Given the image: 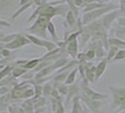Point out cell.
Masks as SVG:
<instances>
[{
  "instance_id": "6da1fadb",
  "label": "cell",
  "mask_w": 125,
  "mask_h": 113,
  "mask_svg": "<svg viewBox=\"0 0 125 113\" xmlns=\"http://www.w3.org/2000/svg\"><path fill=\"white\" fill-rule=\"evenodd\" d=\"M117 9H119L118 6H115V5H112V4H108L106 7L101 8V9L95 10V11H92L85 12L83 14V17H82L83 25H89V24L93 23L95 21L99 20L101 17H103L106 13L113 11V10H117Z\"/></svg>"
},
{
  "instance_id": "7a4b0ae2",
  "label": "cell",
  "mask_w": 125,
  "mask_h": 113,
  "mask_svg": "<svg viewBox=\"0 0 125 113\" xmlns=\"http://www.w3.org/2000/svg\"><path fill=\"white\" fill-rule=\"evenodd\" d=\"M51 19H49L48 17H46L44 15H40L39 18L33 23L32 26L28 27L26 29V31L30 32V34L35 35L37 37L46 39L47 38L46 32L48 31L47 30V25H48Z\"/></svg>"
},
{
  "instance_id": "3957f363",
  "label": "cell",
  "mask_w": 125,
  "mask_h": 113,
  "mask_svg": "<svg viewBox=\"0 0 125 113\" xmlns=\"http://www.w3.org/2000/svg\"><path fill=\"white\" fill-rule=\"evenodd\" d=\"M32 43L27 39V37L25 35H22V34H19L17 38L9 43V44H2L0 43V49H3V48H6V49H10V50H15V49H19L23 46H25L27 44H31Z\"/></svg>"
},
{
  "instance_id": "277c9868",
  "label": "cell",
  "mask_w": 125,
  "mask_h": 113,
  "mask_svg": "<svg viewBox=\"0 0 125 113\" xmlns=\"http://www.w3.org/2000/svg\"><path fill=\"white\" fill-rule=\"evenodd\" d=\"M109 90L112 93L113 108H117L125 102V87H114L109 86Z\"/></svg>"
},
{
  "instance_id": "5b68a950",
  "label": "cell",
  "mask_w": 125,
  "mask_h": 113,
  "mask_svg": "<svg viewBox=\"0 0 125 113\" xmlns=\"http://www.w3.org/2000/svg\"><path fill=\"white\" fill-rule=\"evenodd\" d=\"M122 14H123V13L121 12L120 10H116V11H110V12L106 13L105 15H104L103 17H101V18L99 19V22L101 23V25H103L107 31H108V30L110 29L111 25H112L113 22H114L115 20H117L119 17H120Z\"/></svg>"
},
{
  "instance_id": "8992f818",
  "label": "cell",
  "mask_w": 125,
  "mask_h": 113,
  "mask_svg": "<svg viewBox=\"0 0 125 113\" xmlns=\"http://www.w3.org/2000/svg\"><path fill=\"white\" fill-rule=\"evenodd\" d=\"M80 99L83 101V103L88 107V109H90L93 113H99L101 111V107L103 106V102L98 100H93L88 97L86 94L82 91L80 93Z\"/></svg>"
},
{
  "instance_id": "52a82bcc",
  "label": "cell",
  "mask_w": 125,
  "mask_h": 113,
  "mask_svg": "<svg viewBox=\"0 0 125 113\" xmlns=\"http://www.w3.org/2000/svg\"><path fill=\"white\" fill-rule=\"evenodd\" d=\"M82 91L86 94L88 97H89L90 99H93V100H98V101H103L104 99H107L109 97L108 94H104L100 93V92H97L93 90L92 89H90L88 87V85H84L82 84Z\"/></svg>"
},
{
  "instance_id": "ba28073f",
  "label": "cell",
  "mask_w": 125,
  "mask_h": 113,
  "mask_svg": "<svg viewBox=\"0 0 125 113\" xmlns=\"http://www.w3.org/2000/svg\"><path fill=\"white\" fill-rule=\"evenodd\" d=\"M66 43V52L67 54L71 56L73 59H77L78 56V40L74 39L69 42H65Z\"/></svg>"
},
{
  "instance_id": "9c48e42d",
  "label": "cell",
  "mask_w": 125,
  "mask_h": 113,
  "mask_svg": "<svg viewBox=\"0 0 125 113\" xmlns=\"http://www.w3.org/2000/svg\"><path fill=\"white\" fill-rule=\"evenodd\" d=\"M107 64H108V60L106 58H104L98 63V65H96V82L98 81L102 77V75L104 74V71L106 69Z\"/></svg>"
},
{
  "instance_id": "30bf717a",
  "label": "cell",
  "mask_w": 125,
  "mask_h": 113,
  "mask_svg": "<svg viewBox=\"0 0 125 113\" xmlns=\"http://www.w3.org/2000/svg\"><path fill=\"white\" fill-rule=\"evenodd\" d=\"M86 77L89 83L96 82V65H89V63H87Z\"/></svg>"
},
{
  "instance_id": "8fae6325",
  "label": "cell",
  "mask_w": 125,
  "mask_h": 113,
  "mask_svg": "<svg viewBox=\"0 0 125 113\" xmlns=\"http://www.w3.org/2000/svg\"><path fill=\"white\" fill-rule=\"evenodd\" d=\"M80 94V89L79 87L77 86V84L76 85H70L69 86V92H68V96H67V102L69 103L70 101L72 100V99H73L74 97L76 96H78Z\"/></svg>"
},
{
  "instance_id": "7c38bea8",
  "label": "cell",
  "mask_w": 125,
  "mask_h": 113,
  "mask_svg": "<svg viewBox=\"0 0 125 113\" xmlns=\"http://www.w3.org/2000/svg\"><path fill=\"white\" fill-rule=\"evenodd\" d=\"M108 43H109V46H116V47H119V49H125V41L120 40L119 38L109 37Z\"/></svg>"
},
{
  "instance_id": "4fadbf2b",
  "label": "cell",
  "mask_w": 125,
  "mask_h": 113,
  "mask_svg": "<svg viewBox=\"0 0 125 113\" xmlns=\"http://www.w3.org/2000/svg\"><path fill=\"white\" fill-rule=\"evenodd\" d=\"M66 23L68 24V25L71 28H74L77 25V17L75 16L73 11H72L71 10L68 11L67 15H66Z\"/></svg>"
},
{
  "instance_id": "5bb4252c",
  "label": "cell",
  "mask_w": 125,
  "mask_h": 113,
  "mask_svg": "<svg viewBox=\"0 0 125 113\" xmlns=\"http://www.w3.org/2000/svg\"><path fill=\"white\" fill-rule=\"evenodd\" d=\"M108 4H104V3H101V2H95V3H91V4H88L87 7L85 9H83V12H88V11H92L95 10H98L101 8H104V7H106Z\"/></svg>"
},
{
  "instance_id": "9a60e30c",
  "label": "cell",
  "mask_w": 125,
  "mask_h": 113,
  "mask_svg": "<svg viewBox=\"0 0 125 113\" xmlns=\"http://www.w3.org/2000/svg\"><path fill=\"white\" fill-rule=\"evenodd\" d=\"M22 107L24 108L25 113H34L35 112V107L33 104L32 99H27L25 102H23L22 104Z\"/></svg>"
},
{
  "instance_id": "2e32d148",
  "label": "cell",
  "mask_w": 125,
  "mask_h": 113,
  "mask_svg": "<svg viewBox=\"0 0 125 113\" xmlns=\"http://www.w3.org/2000/svg\"><path fill=\"white\" fill-rule=\"evenodd\" d=\"M47 2H48V1H47ZM47 2H46V3H47ZM46 3H45V4H46ZM45 4L42 5V6L37 7V9H36V10L33 11V13L29 16V18H28V20H27V23H31V22H33V21H36V20L39 18V16L41 15V13H42V10H43Z\"/></svg>"
},
{
  "instance_id": "e0dca14e",
  "label": "cell",
  "mask_w": 125,
  "mask_h": 113,
  "mask_svg": "<svg viewBox=\"0 0 125 113\" xmlns=\"http://www.w3.org/2000/svg\"><path fill=\"white\" fill-rule=\"evenodd\" d=\"M73 110L72 113H82L83 109H82V106L80 105V95L74 97L73 99Z\"/></svg>"
},
{
  "instance_id": "ac0fdd59",
  "label": "cell",
  "mask_w": 125,
  "mask_h": 113,
  "mask_svg": "<svg viewBox=\"0 0 125 113\" xmlns=\"http://www.w3.org/2000/svg\"><path fill=\"white\" fill-rule=\"evenodd\" d=\"M33 4H34V2H33V1H31V2H29L28 4H25V5H24V6L20 7L18 10H17L16 11H14V13L11 15V18H12V19L17 18V17H18V16H20V15H21L23 12H25L27 9H29V8H30Z\"/></svg>"
},
{
  "instance_id": "d6986e66",
  "label": "cell",
  "mask_w": 125,
  "mask_h": 113,
  "mask_svg": "<svg viewBox=\"0 0 125 113\" xmlns=\"http://www.w3.org/2000/svg\"><path fill=\"white\" fill-rule=\"evenodd\" d=\"M18 35H19V33H12V34H8V35H3V34H1L0 43H2V44H9V43L14 41V40L17 38Z\"/></svg>"
},
{
  "instance_id": "ffe728a7",
  "label": "cell",
  "mask_w": 125,
  "mask_h": 113,
  "mask_svg": "<svg viewBox=\"0 0 125 113\" xmlns=\"http://www.w3.org/2000/svg\"><path fill=\"white\" fill-rule=\"evenodd\" d=\"M42 61V57H40V58H34V59H31V60H28V62L25 64L24 68L26 70H34Z\"/></svg>"
},
{
  "instance_id": "44dd1931",
  "label": "cell",
  "mask_w": 125,
  "mask_h": 113,
  "mask_svg": "<svg viewBox=\"0 0 125 113\" xmlns=\"http://www.w3.org/2000/svg\"><path fill=\"white\" fill-rule=\"evenodd\" d=\"M27 71H28V70L25 69V68H23V67H20V66H14V67H13L11 75H12V76H14L15 78H18V77H22V76L25 75Z\"/></svg>"
},
{
  "instance_id": "7402d4cb",
  "label": "cell",
  "mask_w": 125,
  "mask_h": 113,
  "mask_svg": "<svg viewBox=\"0 0 125 113\" xmlns=\"http://www.w3.org/2000/svg\"><path fill=\"white\" fill-rule=\"evenodd\" d=\"M31 99H32V101H33L35 109H36V108H39V107H45V104H46V97H44L43 95H42V96H40V97H38V98H31Z\"/></svg>"
},
{
  "instance_id": "603a6c76",
  "label": "cell",
  "mask_w": 125,
  "mask_h": 113,
  "mask_svg": "<svg viewBox=\"0 0 125 113\" xmlns=\"http://www.w3.org/2000/svg\"><path fill=\"white\" fill-rule=\"evenodd\" d=\"M47 30H48V32L51 34V37L53 38V41H54L55 43H57V42H58V37H57V35H56L55 25H54V23H53L52 21H50L48 25H47Z\"/></svg>"
},
{
  "instance_id": "cb8c5ba5",
  "label": "cell",
  "mask_w": 125,
  "mask_h": 113,
  "mask_svg": "<svg viewBox=\"0 0 125 113\" xmlns=\"http://www.w3.org/2000/svg\"><path fill=\"white\" fill-rule=\"evenodd\" d=\"M78 72H79V71H78V67H75L74 69L72 70V72L70 73V75H69V76H68V78H67L66 82H65V84L68 85V86L74 84L75 77H76V75H77Z\"/></svg>"
},
{
  "instance_id": "d4e9b609",
  "label": "cell",
  "mask_w": 125,
  "mask_h": 113,
  "mask_svg": "<svg viewBox=\"0 0 125 113\" xmlns=\"http://www.w3.org/2000/svg\"><path fill=\"white\" fill-rule=\"evenodd\" d=\"M25 36L27 37V39H28L33 44L38 45V46H40V47H43L42 39H40L39 37L35 36V35H32V34H25Z\"/></svg>"
},
{
  "instance_id": "484cf974",
  "label": "cell",
  "mask_w": 125,
  "mask_h": 113,
  "mask_svg": "<svg viewBox=\"0 0 125 113\" xmlns=\"http://www.w3.org/2000/svg\"><path fill=\"white\" fill-rule=\"evenodd\" d=\"M120 50L119 47H116V46H110L109 47V50H108V53H107L106 56V59L109 61H113L114 57L116 56V55L118 54V52Z\"/></svg>"
},
{
  "instance_id": "4316f807",
  "label": "cell",
  "mask_w": 125,
  "mask_h": 113,
  "mask_svg": "<svg viewBox=\"0 0 125 113\" xmlns=\"http://www.w3.org/2000/svg\"><path fill=\"white\" fill-rule=\"evenodd\" d=\"M114 32H115L116 38H119L120 40L125 41V26L118 25V26L114 29Z\"/></svg>"
},
{
  "instance_id": "83f0119b",
  "label": "cell",
  "mask_w": 125,
  "mask_h": 113,
  "mask_svg": "<svg viewBox=\"0 0 125 113\" xmlns=\"http://www.w3.org/2000/svg\"><path fill=\"white\" fill-rule=\"evenodd\" d=\"M13 67H14V66H11V65H6V67L3 68V69L1 70V72H0V74H1L0 78H1V79H4L5 77L9 76V75L12 73Z\"/></svg>"
},
{
  "instance_id": "f1b7e54d",
  "label": "cell",
  "mask_w": 125,
  "mask_h": 113,
  "mask_svg": "<svg viewBox=\"0 0 125 113\" xmlns=\"http://www.w3.org/2000/svg\"><path fill=\"white\" fill-rule=\"evenodd\" d=\"M54 88H55V87H54L53 84H51V83H45L43 85V96L44 97H47V96L51 95Z\"/></svg>"
},
{
  "instance_id": "f546056e",
  "label": "cell",
  "mask_w": 125,
  "mask_h": 113,
  "mask_svg": "<svg viewBox=\"0 0 125 113\" xmlns=\"http://www.w3.org/2000/svg\"><path fill=\"white\" fill-rule=\"evenodd\" d=\"M65 1H66V3L68 4L70 10H71L72 11H73V13L75 14V16H76V17H78V14H79V9L75 6V4H74L75 0H65Z\"/></svg>"
},
{
  "instance_id": "4dcf8cb0",
  "label": "cell",
  "mask_w": 125,
  "mask_h": 113,
  "mask_svg": "<svg viewBox=\"0 0 125 113\" xmlns=\"http://www.w3.org/2000/svg\"><path fill=\"white\" fill-rule=\"evenodd\" d=\"M86 56H87V59L88 61H90L94 59L96 56H97V54H96V50L94 48H89L87 52H86Z\"/></svg>"
},
{
  "instance_id": "1f68e13d",
  "label": "cell",
  "mask_w": 125,
  "mask_h": 113,
  "mask_svg": "<svg viewBox=\"0 0 125 113\" xmlns=\"http://www.w3.org/2000/svg\"><path fill=\"white\" fill-rule=\"evenodd\" d=\"M56 89H57V90L59 91V93L61 94V95H67L68 92H69V86L66 85L65 83L59 85Z\"/></svg>"
},
{
  "instance_id": "d6a6232c",
  "label": "cell",
  "mask_w": 125,
  "mask_h": 113,
  "mask_svg": "<svg viewBox=\"0 0 125 113\" xmlns=\"http://www.w3.org/2000/svg\"><path fill=\"white\" fill-rule=\"evenodd\" d=\"M9 112L10 113H25L23 107H18L16 106H9Z\"/></svg>"
},
{
  "instance_id": "836d02e7",
  "label": "cell",
  "mask_w": 125,
  "mask_h": 113,
  "mask_svg": "<svg viewBox=\"0 0 125 113\" xmlns=\"http://www.w3.org/2000/svg\"><path fill=\"white\" fill-rule=\"evenodd\" d=\"M125 59V49H120L118 52V54L116 55V56L114 57L113 61H116V60H123Z\"/></svg>"
},
{
  "instance_id": "e575fe53",
  "label": "cell",
  "mask_w": 125,
  "mask_h": 113,
  "mask_svg": "<svg viewBox=\"0 0 125 113\" xmlns=\"http://www.w3.org/2000/svg\"><path fill=\"white\" fill-rule=\"evenodd\" d=\"M74 4L78 9H85V8L87 7V5H88V4L85 2V0H75Z\"/></svg>"
},
{
  "instance_id": "d590c367",
  "label": "cell",
  "mask_w": 125,
  "mask_h": 113,
  "mask_svg": "<svg viewBox=\"0 0 125 113\" xmlns=\"http://www.w3.org/2000/svg\"><path fill=\"white\" fill-rule=\"evenodd\" d=\"M51 96H52V98H54V99L60 100V93H59V91L57 90V89L56 88H54L53 91H52V93H51Z\"/></svg>"
},
{
  "instance_id": "8d00e7d4",
  "label": "cell",
  "mask_w": 125,
  "mask_h": 113,
  "mask_svg": "<svg viewBox=\"0 0 125 113\" xmlns=\"http://www.w3.org/2000/svg\"><path fill=\"white\" fill-rule=\"evenodd\" d=\"M10 49H6V48H3V49H1V56L2 57H4V58H8L9 56H10Z\"/></svg>"
},
{
  "instance_id": "74e56055",
  "label": "cell",
  "mask_w": 125,
  "mask_h": 113,
  "mask_svg": "<svg viewBox=\"0 0 125 113\" xmlns=\"http://www.w3.org/2000/svg\"><path fill=\"white\" fill-rule=\"evenodd\" d=\"M55 113H65V108H64V106H63V104L61 101L59 102L58 107H57V108H56V110Z\"/></svg>"
},
{
  "instance_id": "f35d334b",
  "label": "cell",
  "mask_w": 125,
  "mask_h": 113,
  "mask_svg": "<svg viewBox=\"0 0 125 113\" xmlns=\"http://www.w3.org/2000/svg\"><path fill=\"white\" fill-rule=\"evenodd\" d=\"M117 23L119 24V25H121V26H125V17L123 15H121L120 17L117 19Z\"/></svg>"
},
{
  "instance_id": "ab89813d",
  "label": "cell",
  "mask_w": 125,
  "mask_h": 113,
  "mask_svg": "<svg viewBox=\"0 0 125 113\" xmlns=\"http://www.w3.org/2000/svg\"><path fill=\"white\" fill-rule=\"evenodd\" d=\"M10 90L8 89V86H2L1 88H0V95L2 96V95H5V94L8 93V91H9Z\"/></svg>"
},
{
  "instance_id": "60d3db41",
  "label": "cell",
  "mask_w": 125,
  "mask_h": 113,
  "mask_svg": "<svg viewBox=\"0 0 125 113\" xmlns=\"http://www.w3.org/2000/svg\"><path fill=\"white\" fill-rule=\"evenodd\" d=\"M0 25H1V26H8V27H10V24L9 22H6L4 19H1V20H0Z\"/></svg>"
},
{
  "instance_id": "b9f144b4",
  "label": "cell",
  "mask_w": 125,
  "mask_h": 113,
  "mask_svg": "<svg viewBox=\"0 0 125 113\" xmlns=\"http://www.w3.org/2000/svg\"><path fill=\"white\" fill-rule=\"evenodd\" d=\"M33 0H20V2H19V7H22L25 5V4H28L29 2H31Z\"/></svg>"
},
{
  "instance_id": "7bdbcfd3",
  "label": "cell",
  "mask_w": 125,
  "mask_h": 113,
  "mask_svg": "<svg viewBox=\"0 0 125 113\" xmlns=\"http://www.w3.org/2000/svg\"><path fill=\"white\" fill-rule=\"evenodd\" d=\"M110 1H111V0H104L105 3H108V2H110Z\"/></svg>"
},
{
  "instance_id": "ee69618b",
  "label": "cell",
  "mask_w": 125,
  "mask_h": 113,
  "mask_svg": "<svg viewBox=\"0 0 125 113\" xmlns=\"http://www.w3.org/2000/svg\"><path fill=\"white\" fill-rule=\"evenodd\" d=\"M122 15H123V16H124V17H125V13H123V14H122Z\"/></svg>"
}]
</instances>
